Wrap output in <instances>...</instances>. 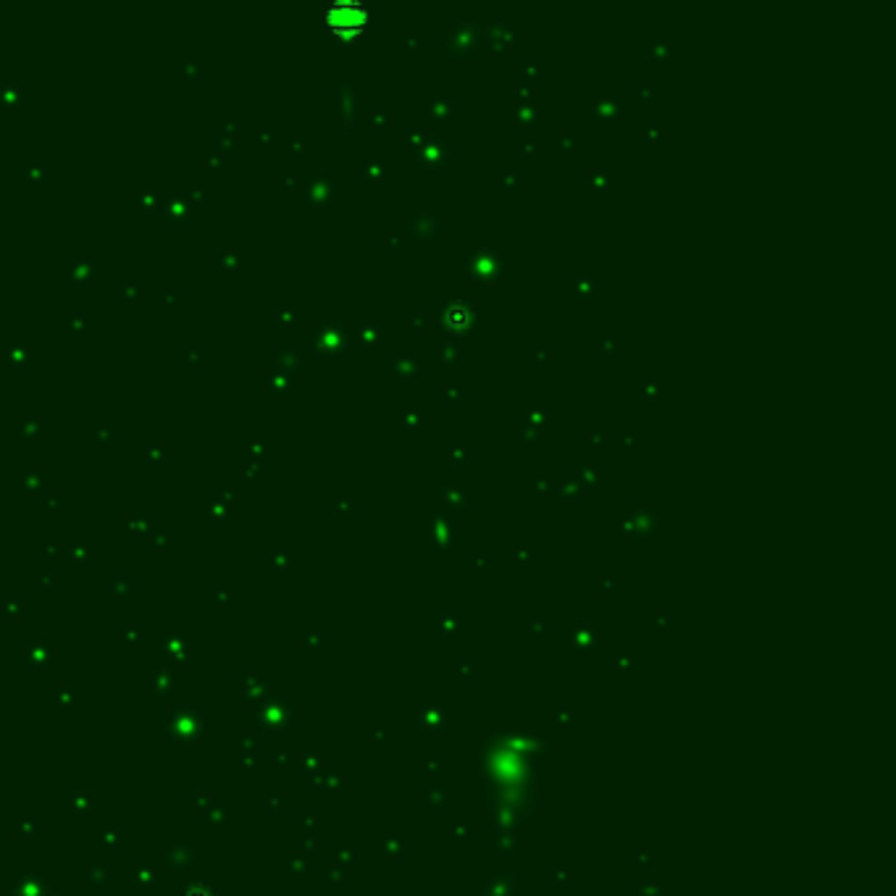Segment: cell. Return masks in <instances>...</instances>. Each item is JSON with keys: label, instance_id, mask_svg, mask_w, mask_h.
I'll return each mask as SVG.
<instances>
[{"label": "cell", "instance_id": "1", "mask_svg": "<svg viewBox=\"0 0 896 896\" xmlns=\"http://www.w3.org/2000/svg\"><path fill=\"white\" fill-rule=\"evenodd\" d=\"M326 24H329V29H334L337 35L355 37L366 29L368 8L363 6V3H353V0H350V3H347V0L334 3V6H329V11H326Z\"/></svg>", "mask_w": 896, "mask_h": 896}]
</instances>
